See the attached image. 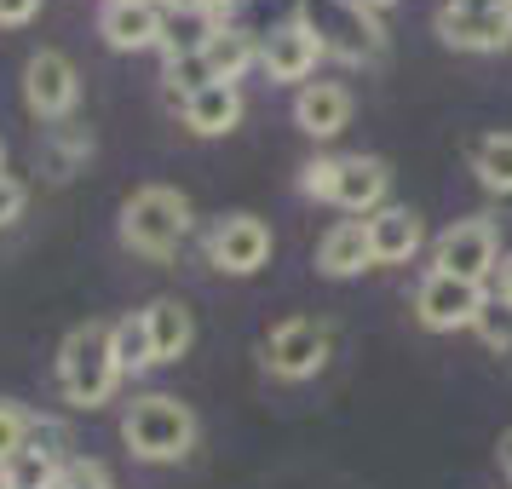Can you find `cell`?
I'll return each mask as SVG.
<instances>
[{
  "instance_id": "17",
  "label": "cell",
  "mask_w": 512,
  "mask_h": 489,
  "mask_svg": "<svg viewBox=\"0 0 512 489\" xmlns=\"http://www.w3.org/2000/svg\"><path fill=\"white\" fill-rule=\"evenodd\" d=\"M179 110H185V127L196 139H225L236 121H242V93H236L231 81H213L202 93L179 98Z\"/></svg>"
},
{
  "instance_id": "6",
  "label": "cell",
  "mask_w": 512,
  "mask_h": 489,
  "mask_svg": "<svg viewBox=\"0 0 512 489\" xmlns=\"http://www.w3.org/2000/svg\"><path fill=\"white\" fill-rule=\"evenodd\" d=\"M432 259H438L443 277H461V282H478V288H484V282L501 271L495 219H455V225L432 242Z\"/></svg>"
},
{
  "instance_id": "34",
  "label": "cell",
  "mask_w": 512,
  "mask_h": 489,
  "mask_svg": "<svg viewBox=\"0 0 512 489\" xmlns=\"http://www.w3.org/2000/svg\"><path fill=\"white\" fill-rule=\"evenodd\" d=\"M363 6H374V12H380V6H392V0H363Z\"/></svg>"
},
{
  "instance_id": "12",
  "label": "cell",
  "mask_w": 512,
  "mask_h": 489,
  "mask_svg": "<svg viewBox=\"0 0 512 489\" xmlns=\"http://www.w3.org/2000/svg\"><path fill=\"white\" fill-rule=\"evenodd\" d=\"M162 29H167V6H156V0H104V12H98V35L116 52L162 47Z\"/></svg>"
},
{
  "instance_id": "14",
  "label": "cell",
  "mask_w": 512,
  "mask_h": 489,
  "mask_svg": "<svg viewBox=\"0 0 512 489\" xmlns=\"http://www.w3.org/2000/svg\"><path fill=\"white\" fill-rule=\"evenodd\" d=\"M294 121L311 139H340L351 121V93L340 81H305L300 98H294Z\"/></svg>"
},
{
  "instance_id": "5",
  "label": "cell",
  "mask_w": 512,
  "mask_h": 489,
  "mask_svg": "<svg viewBox=\"0 0 512 489\" xmlns=\"http://www.w3.org/2000/svg\"><path fill=\"white\" fill-rule=\"evenodd\" d=\"M328 357H334V328L317 317H288L265 340V369L277 380H311L328 369Z\"/></svg>"
},
{
  "instance_id": "31",
  "label": "cell",
  "mask_w": 512,
  "mask_h": 489,
  "mask_svg": "<svg viewBox=\"0 0 512 489\" xmlns=\"http://www.w3.org/2000/svg\"><path fill=\"white\" fill-rule=\"evenodd\" d=\"M41 12V0H0V29H24Z\"/></svg>"
},
{
  "instance_id": "19",
  "label": "cell",
  "mask_w": 512,
  "mask_h": 489,
  "mask_svg": "<svg viewBox=\"0 0 512 489\" xmlns=\"http://www.w3.org/2000/svg\"><path fill=\"white\" fill-rule=\"evenodd\" d=\"M144 323H150V340H156V363H179L196 340V317H190L185 300H156L144 305Z\"/></svg>"
},
{
  "instance_id": "24",
  "label": "cell",
  "mask_w": 512,
  "mask_h": 489,
  "mask_svg": "<svg viewBox=\"0 0 512 489\" xmlns=\"http://www.w3.org/2000/svg\"><path fill=\"white\" fill-rule=\"evenodd\" d=\"M472 328H478V340H484L489 351H512V300L507 294H489Z\"/></svg>"
},
{
  "instance_id": "27",
  "label": "cell",
  "mask_w": 512,
  "mask_h": 489,
  "mask_svg": "<svg viewBox=\"0 0 512 489\" xmlns=\"http://www.w3.org/2000/svg\"><path fill=\"white\" fill-rule=\"evenodd\" d=\"M29 420H35V415H24L18 403H0V466L29 443Z\"/></svg>"
},
{
  "instance_id": "28",
  "label": "cell",
  "mask_w": 512,
  "mask_h": 489,
  "mask_svg": "<svg viewBox=\"0 0 512 489\" xmlns=\"http://www.w3.org/2000/svg\"><path fill=\"white\" fill-rule=\"evenodd\" d=\"M52 489H110V472H104V461H64Z\"/></svg>"
},
{
  "instance_id": "7",
  "label": "cell",
  "mask_w": 512,
  "mask_h": 489,
  "mask_svg": "<svg viewBox=\"0 0 512 489\" xmlns=\"http://www.w3.org/2000/svg\"><path fill=\"white\" fill-rule=\"evenodd\" d=\"M438 35L461 52H501L512 47V6H501V0H443Z\"/></svg>"
},
{
  "instance_id": "2",
  "label": "cell",
  "mask_w": 512,
  "mask_h": 489,
  "mask_svg": "<svg viewBox=\"0 0 512 489\" xmlns=\"http://www.w3.org/2000/svg\"><path fill=\"white\" fill-rule=\"evenodd\" d=\"M58 386L70 403L81 409H98L110 403V392L121 386V363H116V346H110V323H81L64 334L58 346Z\"/></svg>"
},
{
  "instance_id": "29",
  "label": "cell",
  "mask_w": 512,
  "mask_h": 489,
  "mask_svg": "<svg viewBox=\"0 0 512 489\" xmlns=\"http://www.w3.org/2000/svg\"><path fill=\"white\" fill-rule=\"evenodd\" d=\"M334 167L340 162H311L305 167V179H300V190L305 196H317V202H328V196H334Z\"/></svg>"
},
{
  "instance_id": "16",
  "label": "cell",
  "mask_w": 512,
  "mask_h": 489,
  "mask_svg": "<svg viewBox=\"0 0 512 489\" xmlns=\"http://www.w3.org/2000/svg\"><path fill=\"white\" fill-rule=\"evenodd\" d=\"M374 265V248H369V219H340L334 231L317 242V271L323 277H357Z\"/></svg>"
},
{
  "instance_id": "36",
  "label": "cell",
  "mask_w": 512,
  "mask_h": 489,
  "mask_svg": "<svg viewBox=\"0 0 512 489\" xmlns=\"http://www.w3.org/2000/svg\"><path fill=\"white\" fill-rule=\"evenodd\" d=\"M501 6H512V0H501Z\"/></svg>"
},
{
  "instance_id": "32",
  "label": "cell",
  "mask_w": 512,
  "mask_h": 489,
  "mask_svg": "<svg viewBox=\"0 0 512 489\" xmlns=\"http://www.w3.org/2000/svg\"><path fill=\"white\" fill-rule=\"evenodd\" d=\"M495 277H501V294L512 300V254H501V271H495Z\"/></svg>"
},
{
  "instance_id": "11",
  "label": "cell",
  "mask_w": 512,
  "mask_h": 489,
  "mask_svg": "<svg viewBox=\"0 0 512 489\" xmlns=\"http://www.w3.org/2000/svg\"><path fill=\"white\" fill-rule=\"evenodd\" d=\"M317 58H323V41H317L300 18L277 24L265 41H259V70L271 75V81H288V87H305L311 70H317Z\"/></svg>"
},
{
  "instance_id": "26",
  "label": "cell",
  "mask_w": 512,
  "mask_h": 489,
  "mask_svg": "<svg viewBox=\"0 0 512 489\" xmlns=\"http://www.w3.org/2000/svg\"><path fill=\"white\" fill-rule=\"evenodd\" d=\"M24 449H35V455H47V461H70V432L58 426V420H29V443Z\"/></svg>"
},
{
  "instance_id": "8",
  "label": "cell",
  "mask_w": 512,
  "mask_h": 489,
  "mask_svg": "<svg viewBox=\"0 0 512 489\" xmlns=\"http://www.w3.org/2000/svg\"><path fill=\"white\" fill-rule=\"evenodd\" d=\"M484 300H489V294L478 288V282H461V277L432 271V277L415 288V317H420V328H432V334H455V328L478 323Z\"/></svg>"
},
{
  "instance_id": "15",
  "label": "cell",
  "mask_w": 512,
  "mask_h": 489,
  "mask_svg": "<svg viewBox=\"0 0 512 489\" xmlns=\"http://www.w3.org/2000/svg\"><path fill=\"white\" fill-rule=\"evenodd\" d=\"M420 242H426V225H420L415 208H380V213H369L374 265H403V259L420 254Z\"/></svg>"
},
{
  "instance_id": "23",
  "label": "cell",
  "mask_w": 512,
  "mask_h": 489,
  "mask_svg": "<svg viewBox=\"0 0 512 489\" xmlns=\"http://www.w3.org/2000/svg\"><path fill=\"white\" fill-rule=\"evenodd\" d=\"M0 484L6 489H52L58 484V461L35 455V449H18L12 461L0 466Z\"/></svg>"
},
{
  "instance_id": "20",
  "label": "cell",
  "mask_w": 512,
  "mask_h": 489,
  "mask_svg": "<svg viewBox=\"0 0 512 489\" xmlns=\"http://www.w3.org/2000/svg\"><path fill=\"white\" fill-rule=\"evenodd\" d=\"M202 58H208V70H213V81H242V75L259 64V41L248 35V29H236V24H225L219 35H213L208 47H202Z\"/></svg>"
},
{
  "instance_id": "10",
  "label": "cell",
  "mask_w": 512,
  "mask_h": 489,
  "mask_svg": "<svg viewBox=\"0 0 512 489\" xmlns=\"http://www.w3.org/2000/svg\"><path fill=\"white\" fill-rule=\"evenodd\" d=\"M208 259L225 271V277H254L259 265L271 259V225L254 219V213H231L219 219L208 236Z\"/></svg>"
},
{
  "instance_id": "3",
  "label": "cell",
  "mask_w": 512,
  "mask_h": 489,
  "mask_svg": "<svg viewBox=\"0 0 512 489\" xmlns=\"http://www.w3.org/2000/svg\"><path fill=\"white\" fill-rule=\"evenodd\" d=\"M300 24L323 41V58H340V64H374L386 52V29L363 0H305Z\"/></svg>"
},
{
  "instance_id": "9",
  "label": "cell",
  "mask_w": 512,
  "mask_h": 489,
  "mask_svg": "<svg viewBox=\"0 0 512 489\" xmlns=\"http://www.w3.org/2000/svg\"><path fill=\"white\" fill-rule=\"evenodd\" d=\"M75 98H81V75H75V64L58 47H41L24 64V104L41 121H64L75 110Z\"/></svg>"
},
{
  "instance_id": "1",
  "label": "cell",
  "mask_w": 512,
  "mask_h": 489,
  "mask_svg": "<svg viewBox=\"0 0 512 489\" xmlns=\"http://www.w3.org/2000/svg\"><path fill=\"white\" fill-rule=\"evenodd\" d=\"M121 443L150 466H167V461H185L196 449V415L190 403L167 392H150V397H133V409L121 415Z\"/></svg>"
},
{
  "instance_id": "33",
  "label": "cell",
  "mask_w": 512,
  "mask_h": 489,
  "mask_svg": "<svg viewBox=\"0 0 512 489\" xmlns=\"http://www.w3.org/2000/svg\"><path fill=\"white\" fill-rule=\"evenodd\" d=\"M501 472L512 478V432H501Z\"/></svg>"
},
{
  "instance_id": "18",
  "label": "cell",
  "mask_w": 512,
  "mask_h": 489,
  "mask_svg": "<svg viewBox=\"0 0 512 489\" xmlns=\"http://www.w3.org/2000/svg\"><path fill=\"white\" fill-rule=\"evenodd\" d=\"M219 12L208 6H196V0H179V6H167V29H162V52L167 58H185V52H202L219 35Z\"/></svg>"
},
{
  "instance_id": "25",
  "label": "cell",
  "mask_w": 512,
  "mask_h": 489,
  "mask_svg": "<svg viewBox=\"0 0 512 489\" xmlns=\"http://www.w3.org/2000/svg\"><path fill=\"white\" fill-rule=\"evenodd\" d=\"M167 81H173L179 98H190V93H202V87H213V70L202 52H185V58H167Z\"/></svg>"
},
{
  "instance_id": "13",
  "label": "cell",
  "mask_w": 512,
  "mask_h": 489,
  "mask_svg": "<svg viewBox=\"0 0 512 489\" xmlns=\"http://www.w3.org/2000/svg\"><path fill=\"white\" fill-rule=\"evenodd\" d=\"M386 185H392V173H386V162L380 156H340V167H334V208L346 213H380L386 208Z\"/></svg>"
},
{
  "instance_id": "35",
  "label": "cell",
  "mask_w": 512,
  "mask_h": 489,
  "mask_svg": "<svg viewBox=\"0 0 512 489\" xmlns=\"http://www.w3.org/2000/svg\"><path fill=\"white\" fill-rule=\"evenodd\" d=\"M0 162H6V144H0Z\"/></svg>"
},
{
  "instance_id": "4",
  "label": "cell",
  "mask_w": 512,
  "mask_h": 489,
  "mask_svg": "<svg viewBox=\"0 0 512 489\" xmlns=\"http://www.w3.org/2000/svg\"><path fill=\"white\" fill-rule=\"evenodd\" d=\"M190 236V202L173 185H144L127 196L121 208V242L144 259L179 254V242Z\"/></svg>"
},
{
  "instance_id": "30",
  "label": "cell",
  "mask_w": 512,
  "mask_h": 489,
  "mask_svg": "<svg viewBox=\"0 0 512 489\" xmlns=\"http://www.w3.org/2000/svg\"><path fill=\"white\" fill-rule=\"evenodd\" d=\"M24 202H29V190L18 185V179H6V173H0V225H12V219L24 213Z\"/></svg>"
},
{
  "instance_id": "22",
  "label": "cell",
  "mask_w": 512,
  "mask_h": 489,
  "mask_svg": "<svg viewBox=\"0 0 512 489\" xmlns=\"http://www.w3.org/2000/svg\"><path fill=\"white\" fill-rule=\"evenodd\" d=\"M472 173L489 196H512V133H489L472 144Z\"/></svg>"
},
{
  "instance_id": "21",
  "label": "cell",
  "mask_w": 512,
  "mask_h": 489,
  "mask_svg": "<svg viewBox=\"0 0 512 489\" xmlns=\"http://www.w3.org/2000/svg\"><path fill=\"white\" fill-rule=\"evenodd\" d=\"M110 346H116L121 374H144V369H156V340H150V323H144V311L121 317V323H110Z\"/></svg>"
}]
</instances>
